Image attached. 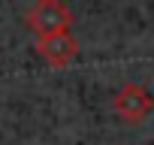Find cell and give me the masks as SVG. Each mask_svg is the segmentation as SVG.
<instances>
[{
	"mask_svg": "<svg viewBox=\"0 0 154 145\" xmlns=\"http://www.w3.org/2000/svg\"><path fill=\"white\" fill-rule=\"evenodd\" d=\"M36 54L48 63V66H66L79 54V39L69 30L60 33H48V36H36Z\"/></svg>",
	"mask_w": 154,
	"mask_h": 145,
	"instance_id": "3",
	"label": "cell"
},
{
	"mask_svg": "<svg viewBox=\"0 0 154 145\" xmlns=\"http://www.w3.org/2000/svg\"><path fill=\"white\" fill-rule=\"evenodd\" d=\"M24 24L36 33V36H48V33H60L69 30L72 24V12L63 0H36V3L27 9Z\"/></svg>",
	"mask_w": 154,
	"mask_h": 145,
	"instance_id": "1",
	"label": "cell"
},
{
	"mask_svg": "<svg viewBox=\"0 0 154 145\" xmlns=\"http://www.w3.org/2000/svg\"><path fill=\"white\" fill-rule=\"evenodd\" d=\"M151 109H154V97L148 94V88H142L136 82L121 85L115 91V97H112V112L127 124H139Z\"/></svg>",
	"mask_w": 154,
	"mask_h": 145,
	"instance_id": "2",
	"label": "cell"
}]
</instances>
